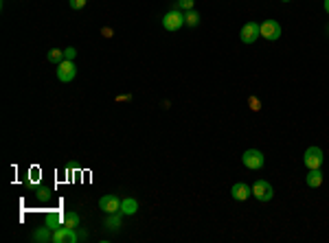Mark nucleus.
Returning <instances> with one entry per match:
<instances>
[{
	"mask_svg": "<svg viewBox=\"0 0 329 243\" xmlns=\"http://www.w3.org/2000/svg\"><path fill=\"white\" fill-rule=\"evenodd\" d=\"M163 27H165V31H178V29H182L184 27V11L182 9H171V11H167V14L163 16Z\"/></svg>",
	"mask_w": 329,
	"mask_h": 243,
	"instance_id": "obj_1",
	"label": "nucleus"
},
{
	"mask_svg": "<svg viewBox=\"0 0 329 243\" xmlns=\"http://www.w3.org/2000/svg\"><path fill=\"white\" fill-rule=\"evenodd\" d=\"M242 162L246 169H250V171H259L263 167V162H266V158H263V154L259 149H246L242 156Z\"/></svg>",
	"mask_w": 329,
	"mask_h": 243,
	"instance_id": "obj_2",
	"label": "nucleus"
},
{
	"mask_svg": "<svg viewBox=\"0 0 329 243\" xmlns=\"http://www.w3.org/2000/svg\"><path fill=\"white\" fill-rule=\"evenodd\" d=\"M77 241H79L77 228L59 226L57 230H53V243H77Z\"/></svg>",
	"mask_w": 329,
	"mask_h": 243,
	"instance_id": "obj_3",
	"label": "nucleus"
},
{
	"mask_svg": "<svg viewBox=\"0 0 329 243\" xmlns=\"http://www.w3.org/2000/svg\"><path fill=\"white\" fill-rule=\"evenodd\" d=\"M259 31L261 38H266L268 42H277L281 38V24L277 20H263L259 24Z\"/></svg>",
	"mask_w": 329,
	"mask_h": 243,
	"instance_id": "obj_4",
	"label": "nucleus"
},
{
	"mask_svg": "<svg viewBox=\"0 0 329 243\" xmlns=\"http://www.w3.org/2000/svg\"><path fill=\"white\" fill-rule=\"evenodd\" d=\"M253 195L259 199V202H270V199L274 197V188H272L270 182L257 180L255 184H253Z\"/></svg>",
	"mask_w": 329,
	"mask_h": 243,
	"instance_id": "obj_5",
	"label": "nucleus"
},
{
	"mask_svg": "<svg viewBox=\"0 0 329 243\" xmlns=\"http://www.w3.org/2000/svg\"><path fill=\"white\" fill-rule=\"evenodd\" d=\"M303 162L307 169H320L322 165V149L320 147H307L303 154Z\"/></svg>",
	"mask_w": 329,
	"mask_h": 243,
	"instance_id": "obj_6",
	"label": "nucleus"
},
{
	"mask_svg": "<svg viewBox=\"0 0 329 243\" xmlns=\"http://www.w3.org/2000/svg\"><path fill=\"white\" fill-rule=\"evenodd\" d=\"M259 35H261V31H259V22H246L242 27V33H239V38H242V42L244 44H253V42H257L259 40Z\"/></svg>",
	"mask_w": 329,
	"mask_h": 243,
	"instance_id": "obj_7",
	"label": "nucleus"
},
{
	"mask_svg": "<svg viewBox=\"0 0 329 243\" xmlns=\"http://www.w3.org/2000/svg\"><path fill=\"white\" fill-rule=\"evenodd\" d=\"M77 75V66L70 62V59H64L62 64H57V79L62 83H68V81H73Z\"/></svg>",
	"mask_w": 329,
	"mask_h": 243,
	"instance_id": "obj_8",
	"label": "nucleus"
},
{
	"mask_svg": "<svg viewBox=\"0 0 329 243\" xmlns=\"http://www.w3.org/2000/svg\"><path fill=\"white\" fill-rule=\"evenodd\" d=\"M99 208L105 212V215H112V212H121V199L117 195H103L99 199Z\"/></svg>",
	"mask_w": 329,
	"mask_h": 243,
	"instance_id": "obj_9",
	"label": "nucleus"
},
{
	"mask_svg": "<svg viewBox=\"0 0 329 243\" xmlns=\"http://www.w3.org/2000/svg\"><path fill=\"white\" fill-rule=\"evenodd\" d=\"M231 195H233L235 202H246V199L253 195V188H250L248 184H244V182H237V184L231 188Z\"/></svg>",
	"mask_w": 329,
	"mask_h": 243,
	"instance_id": "obj_10",
	"label": "nucleus"
},
{
	"mask_svg": "<svg viewBox=\"0 0 329 243\" xmlns=\"http://www.w3.org/2000/svg\"><path fill=\"white\" fill-rule=\"evenodd\" d=\"M31 239H33L35 243H49V241H53V230H51V228L44 223V226H42V228L35 230Z\"/></svg>",
	"mask_w": 329,
	"mask_h": 243,
	"instance_id": "obj_11",
	"label": "nucleus"
},
{
	"mask_svg": "<svg viewBox=\"0 0 329 243\" xmlns=\"http://www.w3.org/2000/svg\"><path fill=\"white\" fill-rule=\"evenodd\" d=\"M309 188H318L322 184V171L320 169H307V178H305Z\"/></svg>",
	"mask_w": 329,
	"mask_h": 243,
	"instance_id": "obj_12",
	"label": "nucleus"
},
{
	"mask_svg": "<svg viewBox=\"0 0 329 243\" xmlns=\"http://www.w3.org/2000/svg\"><path fill=\"white\" fill-rule=\"evenodd\" d=\"M136 210H139V202H136L134 197L121 199V212H123V215H134Z\"/></svg>",
	"mask_w": 329,
	"mask_h": 243,
	"instance_id": "obj_13",
	"label": "nucleus"
},
{
	"mask_svg": "<svg viewBox=\"0 0 329 243\" xmlns=\"http://www.w3.org/2000/svg\"><path fill=\"white\" fill-rule=\"evenodd\" d=\"M121 215H123V212H112V215H107L105 228L107 230H119V228H121Z\"/></svg>",
	"mask_w": 329,
	"mask_h": 243,
	"instance_id": "obj_14",
	"label": "nucleus"
},
{
	"mask_svg": "<svg viewBox=\"0 0 329 243\" xmlns=\"http://www.w3.org/2000/svg\"><path fill=\"white\" fill-rule=\"evenodd\" d=\"M46 226L51 230H57L59 226H64V215H57V212H51L49 217H46Z\"/></svg>",
	"mask_w": 329,
	"mask_h": 243,
	"instance_id": "obj_15",
	"label": "nucleus"
},
{
	"mask_svg": "<svg viewBox=\"0 0 329 243\" xmlns=\"http://www.w3.org/2000/svg\"><path fill=\"white\" fill-rule=\"evenodd\" d=\"M184 24H189V27H197V24H200V14H197L195 9L184 11Z\"/></svg>",
	"mask_w": 329,
	"mask_h": 243,
	"instance_id": "obj_16",
	"label": "nucleus"
},
{
	"mask_svg": "<svg viewBox=\"0 0 329 243\" xmlns=\"http://www.w3.org/2000/svg\"><path fill=\"white\" fill-rule=\"evenodd\" d=\"M46 59H49L51 64H62L64 62V51H59V48H51V51L46 53Z\"/></svg>",
	"mask_w": 329,
	"mask_h": 243,
	"instance_id": "obj_17",
	"label": "nucleus"
},
{
	"mask_svg": "<svg viewBox=\"0 0 329 243\" xmlns=\"http://www.w3.org/2000/svg\"><path fill=\"white\" fill-rule=\"evenodd\" d=\"M64 226L79 228V215H77V212H66V215H64Z\"/></svg>",
	"mask_w": 329,
	"mask_h": 243,
	"instance_id": "obj_18",
	"label": "nucleus"
},
{
	"mask_svg": "<svg viewBox=\"0 0 329 243\" xmlns=\"http://www.w3.org/2000/svg\"><path fill=\"white\" fill-rule=\"evenodd\" d=\"M193 3H195V0H178L176 7L182 9V11H189V9H193Z\"/></svg>",
	"mask_w": 329,
	"mask_h": 243,
	"instance_id": "obj_19",
	"label": "nucleus"
},
{
	"mask_svg": "<svg viewBox=\"0 0 329 243\" xmlns=\"http://www.w3.org/2000/svg\"><path fill=\"white\" fill-rule=\"evenodd\" d=\"M38 197L42 199V202H46V199H51V188H40Z\"/></svg>",
	"mask_w": 329,
	"mask_h": 243,
	"instance_id": "obj_20",
	"label": "nucleus"
},
{
	"mask_svg": "<svg viewBox=\"0 0 329 243\" xmlns=\"http://www.w3.org/2000/svg\"><path fill=\"white\" fill-rule=\"evenodd\" d=\"M75 55H77V51H75L73 46H68V48H66V51H64V59H70V62H73Z\"/></svg>",
	"mask_w": 329,
	"mask_h": 243,
	"instance_id": "obj_21",
	"label": "nucleus"
},
{
	"mask_svg": "<svg viewBox=\"0 0 329 243\" xmlns=\"http://www.w3.org/2000/svg\"><path fill=\"white\" fill-rule=\"evenodd\" d=\"M68 3H70V7H73V9H83L88 0H68Z\"/></svg>",
	"mask_w": 329,
	"mask_h": 243,
	"instance_id": "obj_22",
	"label": "nucleus"
},
{
	"mask_svg": "<svg viewBox=\"0 0 329 243\" xmlns=\"http://www.w3.org/2000/svg\"><path fill=\"white\" fill-rule=\"evenodd\" d=\"M250 107H253V110H259V107H261V101H257L255 96H250Z\"/></svg>",
	"mask_w": 329,
	"mask_h": 243,
	"instance_id": "obj_23",
	"label": "nucleus"
},
{
	"mask_svg": "<svg viewBox=\"0 0 329 243\" xmlns=\"http://www.w3.org/2000/svg\"><path fill=\"white\" fill-rule=\"evenodd\" d=\"M325 11L329 14V0H325Z\"/></svg>",
	"mask_w": 329,
	"mask_h": 243,
	"instance_id": "obj_24",
	"label": "nucleus"
},
{
	"mask_svg": "<svg viewBox=\"0 0 329 243\" xmlns=\"http://www.w3.org/2000/svg\"><path fill=\"white\" fill-rule=\"evenodd\" d=\"M283 3H290V0H283Z\"/></svg>",
	"mask_w": 329,
	"mask_h": 243,
	"instance_id": "obj_25",
	"label": "nucleus"
}]
</instances>
